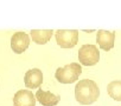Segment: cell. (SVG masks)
Returning <instances> with one entry per match:
<instances>
[{
  "instance_id": "cell-10",
  "label": "cell",
  "mask_w": 121,
  "mask_h": 106,
  "mask_svg": "<svg viewBox=\"0 0 121 106\" xmlns=\"http://www.w3.org/2000/svg\"><path fill=\"white\" fill-rule=\"evenodd\" d=\"M31 38L32 41L38 45H44L49 42V40L52 37L53 31L52 30H31Z\"/></svg>"
},
{
  "instance_id": "cell-2",
  "label": "cell",
  "mask_w": 121,
  "mask_h": 106,
  "mask_svg": "<svg viewBox=\"0 0 121 106\" xmlns=\"http://www.w3.org/2000/svg\"><path fill=\"white\" fill-rule=\"evenodd\" d=\"M82 73V67L78 63H71L56 70L55 77L60 84H73L78 80Z\"/></svg>"
},
{
  "instance_id": "cell-11",
  "label": "cell",
  "mask_w": 121,
  "mask_h": 106,
  "mask_svg": "<svg viewBox=\"0 0 121 106\" xmlns=\"http://www.w3.org/2000/svg\"><path fill=\"white\" fill-rule=\"evenodd\" d=\"M107 92L110 98L121 101V80H113L107 86Z\"/></svg>"
},
{
  "instance_id": "cell-3",
  "label": "cell",
  "mask_w": 121,
  "mask_h": 106,
  "mask_svg": "<svg viewBox=\"0 0 121 106\" xmlns=\"http://www.w3.org/2000/svg\"><path fill=\"white\" fill-rule=\"evenodd\" d=\"M78 60L84 66H94L100 60V52L96 45H83L78 51Z\"/></svg>"
},
{
  "instance_id": "cell-5",
  "label": "cell",
  "mask_w": 121,
  "mask_h": 106,
  "mask_svg": "<svg viewBox=\"0 0 121 106\" xmlns=\"http://www.w3.org/2000/svg\"><path fill=\"white\" fill-rule=\"evenodd\" d=\"M30 46V35L24 32H17L11 38V48L17 54L24 53Z\"/></svg>"
},
{
  "instance_id": "cell-1",
  "label": "cell",
  "mask_w": 121,
  "mask_h": 106,
  "mask_svg": "<svg viewBox=\"0 0 121 106\" xmlns=\"http://www.w3.org/2000/svg\"><path fill=\"white\" fill-rule=\"evenodd\" d=\"M100 95V90L97 84L90 79L80 80L75 86V99L81 105L94 104Z\"/></svg>"
},
{
  "instance_id": "cell-7",
  "label": "cell",
  "mask_w": 121,
  "mask_h": 106,
  "mask_svg": "<svg viewBox=\"0 0 121 106\" xmlns=\"http://www.w3.org/2000/svg\"><path fill=\"white\" fill-rule=\"evenodd\" d=\"M114 39H115V32L112 31H104L99 30L96 33V42L103 51H110L114 47Z\"/></svg>"
},
{
  "instance_id": "cell-9",
  "label": "cell",
  "mask_w": 121,
  "mask_h": 106,
  "mask_svg": "<svg viewBox=\"0 0 121 106\" xmlns=\"http://www.w3.org/2000/svg\"><path fill=\"white\" fill-rule=\"evenodd\" d=\"M36 99L43 105V106H56L59 100L60 97L56 95L53 93H51L50 91H43V90H38L36 93Z\"/></svg>"
},
{
  "instance_id": "cell-4",
  "label": "cell",
  "mask_w": 121,
  "mask_h": 106,
  "mask_svg": "<svg viewBox=\"0 0 121 106\" xmlns=\"http://www.w3.org/2000/svg\"><path fill=\"white\" fill-rule=\"evenodd\" d=\"M58 46L62 48H73L78 42L77 30H58L55 34Z\"/></svg>"
},
{
  "instance_id": "cell-8",
  "label": "cell",
  "mask_w": 121,
  "mask_h": 106,
  "mask_svg": "<svg viewBox=\"0 0 121 106\" xmlns=\"http://www.w3.org/2000/svg\"><path fill=\"white\" fill-rule=\"evenodd\" d=\"M24 84L27 88H38L43 84V73L39 68H31L24 76Z\"/></svg>"
},
{
  "instance_id": "cell-6",
  "label": "cell",
  "mask_w": 121,
  "mask_h": 106,
  "mask_svg": "<svg viewBox=\"0 0 121 106\" xmlns=\"http://www.w3.org/2000/svg\"><path fill=\"white\" fill-rule=\"evenodd\" d=\"M14 106H36V95L30 90H19L13 95Z\"/></svg>"
}]
</instances>
